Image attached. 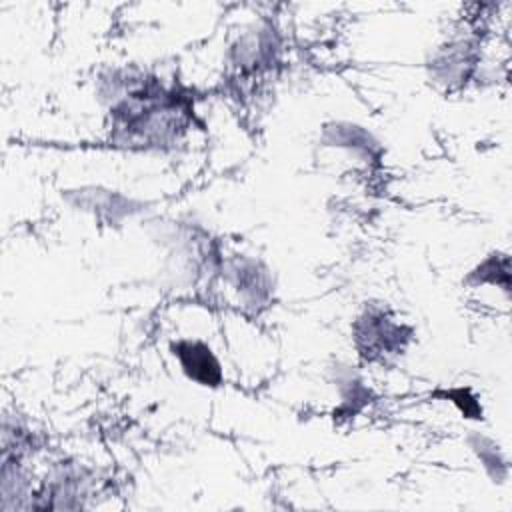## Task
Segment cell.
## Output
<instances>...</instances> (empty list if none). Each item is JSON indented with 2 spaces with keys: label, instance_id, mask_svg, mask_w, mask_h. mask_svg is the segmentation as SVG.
I'll use <instances>...</instances> for the list:
<instances>
[{
  "label": "cell",
  "instance_id": "1",
  "mask_svg": "<svg viewBox=\"0 0 512 512\" xmlns=\"http://www.w3.org/2000/svg\"><path fill=\"white\" fill-rule=\"evenodd\" d=\"M102 96L108 102L112 138L126 148L164 150L188 130V98L150 72L114 70L102 78Z\"/></svg>",
  "mask_w": 512,
  "mask_h": 512
},
{
  "label": "cell",
  "instance_id": "2",
  "mask_svg": "<svg viewBox=\"0 0 512 512\" xmlns=\"http://www.w3.org/2000/svg\"><path fill=\"white\" fill-rule=\"evenodd\" d=\"M412 336V328L382 302L366 304L352 322V344L368 364H388L400 358Z\"/></svg>",
  "mask_w": 512,
  "mask_h": 512
},
{
  "label": "cell",
  "instance_id": "3",
  "mask_svg": "<svg viewBox=\"0 0 512 512\" xmlns=\"http://www.w3.org/2000/svg\"><path fill=\"white\" fill-rule=\"evenodd\" d=\"M482 60V44L474 32H458L438 44L428 60L430 78L446 90L462 88L472 80Z\"/></svg>",
  "mask_w": 512,
  "mask_h": 512
},
{
  "label": "cell",
  "instance_id": "4",
  "mask_svg": "<svg viewBox=\"0 0 512 512\" xmlns=\"http://www.w3.org/2000/svg\"><path fill=\"white\" fill-rule=\"evenodd\" d=\"M282 54L280 30L266 20L248 26L232 44L230 58L240 72L262 74L270 72Z\"/></svg>",
  "mask_w": 512,
  "mask_h": 512
},
{
  "label": "cell",
  "instance_id": "5",
  "mask_svg": "<svg viewBox=\"0 0 512 512\" xmlns=\"http://www.w3.org/2000/svg\"><path fill=\"white\" fill-rule=\"evenodd\" d=\"M224 276L244 306L258 312L270 302L272 276L260 260L238 256L224 264Z\"/></svg>",
  "mask_w": 512,
  "mask_h": 512
},
{
  "label": "cell",
  "instance_id": "6",
  "mask_svg": "<svg viewBox=\"0 0 512 512\" xmlns=\"http://www.w3.org/2000/svg\"><path fill=\"white\" fill-rule=\"evenodd\" d=\"M170 352L176 358L182 374L204 388H218L224 380L222 364L214 350L200 338H178L170 342Z\"/></svg>",
  "mask_w": 512,
  "mask_h": 512
},
{
  "label": "cell",
  "instance_id": "7",
  "mask_svg": "<svg viewBox=\"0 0 512 512\" xmlns=\"http://www.w3.org/2000/svg\"><path fill=\"white\" fill-rule=\"evenodd\" d=\"M324 140L332 146L352 152L356 158H362V160H368V158L372 160L380 152L376 138L366 128L350 124V122L328 124L324 128Z\"/></svg>",
  "mask_w": 512,
  "mask_h": 512
},
{
  "label": "cell",
  "instance_id": "8",
  "mask_svg": "<svg viewBox=\"0 0 512 512\" xmlns=\"http://www.w3.org/2000/svg\"><path fill=\"white\" fill-rule=\"evenodd\" d=\"M470 286H496L504 294L510 292V258L506 252L488 254L476 268H472L466 276Z\"/></svg>",
  "mask_w": 512,
  "mask_h": 512
},
{
  "label": "cell",
  "instance_id": "9",
  "mask_svg": "<svg viewBox=\"0 0 512 512\" xmlns=\"http://www.w3.org/2000/svg\"><path fill=\"white\" fill-rule=\"evenodd\" d=\"M468 444H470L472 452L476 454V458L480 460V464L486 468V472L494 478V482L496 480L502 482L506 476V458H504L500 446L492 438L478 434V432L470 434Z\"/></svg>",
  "mask_w": 512,
  "mask_h": 512
},
{
  "label": "cell",
  "instance_id": "10",
  "mask_svg": "<svg viewBox=\"0 0 512 512\" xmlns=\"http://www.w3.org/2000/svg\"><path fill=\"white\" fill-rule=\"evenodd\" d=\"M442 394H444L446 398H450V400L460 408V412H462L466 418H480L482 408H480L478 400H476L474 396H470L468 390L456 388V390H450V392L444 390Z\"/></svg>",
  "mask_w": 512,
  "mask_h": 512
}]
</instances>
